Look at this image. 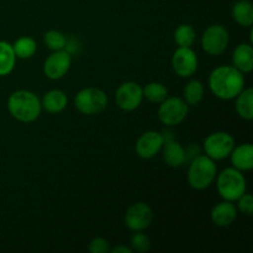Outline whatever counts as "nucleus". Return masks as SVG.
Returning <instances> with one entry per match:
<instances>
[{
  "mask_svg": "<svg viewBox=\"0 0 253 253\" xmlns=\"http://www.w3.org/2000/svg\"><path fill=\"white\" fill-rule=\"evenodd\" d=\"M12 48H14L15 56H16L17 58L26 59L31 58V57L36 53L37 44L36 41H35L32 37L22 36L14 42Z\"/></svg>",
  "mask_w": 253,
  "mask_h": 253,
  "instance_id": "obj_23",
  "label": "nucleus"
},
{
  "mask_svg": "<svg viewBox=\"0 0 253 253\" xmlns=\"http://www.w3.org/2000/svg\"><path fill=\"white\" fill-rule=\"evenodd\" d=\"M142 93L143 96L151 103L160 104L168 96V89L162 83L152 82V83H148L147 85H145V88H142Z\"/></svg>",
  "mask_w": 253,
  "mask_h": 253,
  "instance_id": "obj_24",
  "label": "nucleus"
},
{
  "mask_svg": "<svg viewBox=\"0 0 253 253\" xmlns=\"http://www.w3.org/2000/svg\"><path fill=\"white\" fill-rule=\"evenodd\" d=\"M158 109V119L161 123L167 126L179 125L189 113V105L184 101V99L179 96L166 98L162 103H160Z\"/></svg>",
  "mask_w": 253,
  "mask_h": 253,
  "instance_id": "obj_6",
  "label": "nucleus"
},
{
  "mask_svg": "<svg viewBox=\"0 0 253 253\" xmlns=\"http://www.w3.org/2000/svg\"><path fill=\"white\" fill-rule=\"evenodd\" d=\"M113 253H132V249L130 247H126V246H116L115 249L110 250Z\"/></svg>",
  "mask_w": 253,
  "mask_h": 253,
  "instance_id": "obj_30",
  "label": "nucleus"
},
{
  "mask_svg": "<svg viewBox=\"0 0 253 253\" xmlns=\"http://www.w3.org/2000/svg\"><path fill=\"white\" fill-rule=\"evenodd\" d=\"M230 157L234 168L239 170H251L253 168V146L251 143H244L234 147Z\"/></svg>",
  "mask_w": 253,
  "mask_h": 253,
  "instance_id": "obj_16",
  "label": "nucleus"
},
{
  "mask_svg": "<svg viewBox=\"0 0 253 253\" xmlns=\"http://www.w3.org/2000/svg\"><path fill=\"white\" fill-rule=\"evenodd\" d=\"M209 86L216 98L231 100L244 90V73L234 66L217 67L210 73Z\"/></svg>",
  "mask_w": 253,
  "mask_h": 253,
  "instance_id": "obj_1",
  "label": "nucleus"
},
{
  "mask_svg": "<svg viewBox=\"0 0 253 253\" xmlns=\"http://www.w3.org/2000/svg\"><path fill=\"white\" fill-rule=\"evenodd\" d=\"M217 192L220 197L227 202H236L242 194L246 193V178L241 170L236 168H226L217 175Z\"/></svg>",
  "mask_w": 253,
  "mask_h": 253,
  "instance_id": "obj_4",
  "label": "nucleus"
},
{
  "mask_svg": "<svg viewBox=\"0 0 253 253\" xmlns=\"http://www.w3.org/2000/svg\"><path fill=\"white\" fill-rule=\"evenodd\" d=\"M235 68L242 73H250L253 69V48L251 43H241L235 48L232 54Z\"/></svg>",
  "mask_w": 253,
  "mask_h": 253,
  "instance_id": "obj_17",
  "label": "nucleus"
},
{
  "mask_svg": "<svg viewBox=\"0 0 253 253\" xmlns=\"http://www.w3.org/2000/svg\"><path fill=\"white\" fill-rule=\"evenodd\" d=\"M89 251L91 253H108L110 252V245L103 237H95L89 244Z\"/></svg>",
  "mask_w": 253,
  "mask_h": 253,
  "instance_id": "obj_28",
  "label": "nucleus"
},
{
  "mask_svg": "<svg viewBox=\"0 0 253 253\" xmlns=\"http://www.w3.org/2000/svg\"><path fill=\"white\" fill-rule=\"evenodd\" d=\"M198 56L190 47H179L172 57L173 71L182 78H189L198 69Z\"/></svg>",
  "mask_w": 253,
  "mask_h": 253,
  "instance_id": "obj_10",
  "label": "nucleus"
},
{
  "mask_svg": "<svg viewBox=\"0 0 253 253\" xmlns=\"http://www.w3.org/2000/svg\"><path fill=\"white\" fill-rule=\"evenodd\" d=\"M163 160L169 167L179 168L185 163V150L178 141L173 137L165 138V142L162 146Z\"/></svg>",
  "mask_w": 253,
  "mask_h": 253,
  "instance_id": "obj_14",
  "label": "nucleus"
},
{
  "mask_svg": "<svg viewBox=\"0 0 253 253\" xmlns=\"http://www.w3.org/2000/svg\"><path fill=\"white\" fill-rule=\"evenodd\" d=\"M211 221L219 227H227L235 222L237 217V209L232 202L219 203L211 210Z\"/></svg>",
  "mask_w": 253,
  "mask_h": 253,
  "instance_id": "obj_15",
  "label": "nucleus"
},
{
  "mask_svg": "<svg viewBox=\"0 0 253 253\" xmlns=\"http://www.w3.org/2000/svg\"><path fill=\"white\" fill-rule=\"evenodd\" d=\"M235 147V140L230 133L219 131L208 136L204 141V151L208 157L214 161L229 157Z\"/></svg>",
  "mask_w": 253,
  "mask_h": 253,
  "instance_id": "obj_8",
  "label": "nucleus"
},
{
  "mask_svg": "<svg viewBox=\"0 0 253 253\" xmlns=\"http://www.w3.org/2000/svg\"><path fill=\"white\" fill-rule=\"evenodd\" d=\"M237 202H239V210L241 212H244V214L246 215H252V211H253V197L251 194H242L241 197L237 199Z\"/></svg>",
  "mask_w": 253,
  "mask_h": 253,
  "instance_id": "obj_29",
  "label": "nucleus"
},
{
  "mask_svg": "<svg viewBox=\"0 0 253 253\" xmlns=\"http://www.w3.org/2000/svg\"><path fill=\"white\" fill-rule=\"evenodd\" d=\"M231 16L241 26L253 24V5L250 0H239L232 5Z\"/></svg>",
  "mask_w": 253,
  "mask_h": 253,
  "instance_id": "obj_19",
  "label": "nucleus"
},
{
  "mask_svg": "<svg viewBox=\"0 0 253 253\" xmlns=\"http://www.w3.org/2000/svg\"><path fill=\"white\" fill-rule=\"evenodd\" d=\"M72 64V57L67 51L59 49L53 51V53L49 54L46 58L43 64V72L47 78L52 81L63 78L69 71Z\"/></svg>",
  "mask_w": 253,
  "mask_h": 253,
  "instance_id": "obj_12",
  "label": "nucleus"
},
{
  "mask_svg": "<svg viewBox=\"0 0 253 253\" xmlns=\"http://www.w3.org/2000/svg\"><path fill=\"white\" fill-rule=\"evenodd\" d=\"M143 99L142 86L135 82H126L116 89L115 100L119 108L125 111H132L141 105Z\"/></svg>",
  "mask_w": 253,
  "mask_h": 253,
  "instance_id": "obj_9",
  "label": "nucleus"
},
{
  "mask_svg": "<svg viewBox=\"0 0 253 253\" xmlns=\"http://www.w3.org/2000/svg\"><path fill=\"white\" fill-rule=\"evenodd\" d=\"M183 95H184V101L188 105H198L204 98V85L202 82L192 79L185 84Z\"/></svg>",
  "mask_w": 253,
  "mask_h": 253,
  "instance_id": "obj_22",
  "label": "nucleus"
},
{
  "mask_svg": "<svg viewBox=\"0 0 253 253\" xmlns=\"http://www.w3.org/2000/svg\"><path fill=\"white\" fill-rule=\"evenodd\" d=\"M67 104H68V98H67L66 93L58 89L54 90H49L46 93L42 99L41 106L49 114H58L66 109Z\"/></svg>",
  "mask_w": 253,
  "mask_h": 253,
  "instance_id": "obj_18",
  "label": "nucleus"
},
{
  "mask_svg": "<svg viewBox=\"0 0 253 253\" xmlns=\"http://www.w3.org/2000/svg\"><path fill=\"white\" fill-rule=\"evenodd\" d=\"M165 140H163L162 133L156 132V131H147L142 133L136 143V153L143 160H150L153 158L161 150Z\"/></svg>",
  "mask_w": 253,
  "mask_h": 253,
  "instance_id": "obj_13",
  "label": "nucleus"
},
{
  "mask_svg": "<svg viewBox=\"0 0 253 253\" xmlns=\"http://www.w3.org/2000/svg\"><path fill=\"white\" fill-rule=\"evenodd\" d=\"M174 41L179 47H190L195 41L194 27L188 24H182L175 29Z\"/></svg>",
  "mask_w": 253,
  "mask_h": 253,
  "instance_id": "obj_25",
  "label": "nucleus"
},
{
  "mask_svg": "<svg viewBox=\"0 0 253 253\" xmlns=\"http://www.w3.org/2000/svg\"><path fill=\"white\" fill-rule=\"evenodd\" d=\"M131 247H132V251L140 253L147 252L151 247L150 237L142 231H135V234L131 237Z\"/></svg>",
  "mask_w": 253,
  "mask_h": 253,
  "instance_id": "obj_27",
  "label": "nucleus"
},
{
  "mask_svg": "<svg viewBox=\"0 0 253 253\" xmlns=\"http://www.w3.org/2000/svg\"><path fill=\"white\" fill-rule=\"evenodd\" d=\"M229 32L220 24L211 25L202 35V47L210 56L224 53L229 46Z\"/></svg>",
  "mask_w": 253,
  "mask_h": 253,
  "instance_id": "obj_7",
  "label": "nucleus"
},
{
  "mask_svg": "<svg viewBox=\"0 0 253 253\" xmlns=\"http://www.w3.org/2000/svg\"><path fill=\"white\" fill-rule=\"evenodd\" d=\"M153 211L146 203L131 205L125 214V224L131 231H143L151 225Z\"/></svg>",
  "mask_w": 253,
  "mask_h": 253,
  "instance_id": "obj_11",
  "label": "nucleus"
},
{
  "mask_svg": "<svg viewBox=\"0 0 253 253\" xmlns=\"http://www.w3.org/2000/svg\"><path fill=\"white\" fill-rule=\"evenodd\" d=\"M217 169L214 160L205 156H197L190 162L188 169V183L193 189L204 190L212 184Z\"/></svg>",
  "mask_w": 253,
  "mask_h": 253,
  "instance_id": "obj_3",
  "label": "nucleus"
},
{
  "mask_svg": "<svg viewBox=\"0 0 253 253\" xmlns=\"http://www.w3.org/2000/svg\"><path fill=\"white\" fill-rule=\"evenodd\" d=\"M74 105L84 115H96L108 106V95L98 88L82 89L74 98Z\"/></svg>",
  "mask_w": 253,
  "mask_h": 253,
  "instance_id": "obj_5",
  "label": "nucleus"
},
{
  "mask_svg": "<svg viewBox=\"0 0 253 253\" xmlns=\"http://www.w3.org/2000/svg\"><path fill=\"white\" fill-rule=\"evenodd\" d=\"M43 42L49 49L52 51H59V49H63L67 44V39L61 31H57V30H49L44 34L43 36Z\"/></svg>",
  "mask_w": 253,
  "mask_h": 253,
  "instance_id": "obj_26",
  "label": "nucleus"
},
{
  "mask_svg": "<svg viewBox=\"0 0 253 253\" xmlns=\"http://www.w3.org/2000/svg\"><path fill=\"white\" fill-rule=\"evenodd\" d=\"M236 111L245 120L253 119V90L247 88L236 96Z\"/></svg>",
  "mask_w": 253,
  "mask_h": 253,
  "instance_id": "obj_21",
  "label": "nucleus"
},
{
  "mask_svg": "<svg viewBox=\"0 0 253 253\" xmlns=\"http://www.w3.org/2000/svg\"><path fill=\"white\" fill-rule=\"evenodd\" d=\"M15 56L12 44H10L6 41H0V77L7 76L14 71Z\"/></svg>",
  "mask_w": 253,
  "mask_h": 253,
  "instance_id": "obj_20",
  "label": "nucleus"
},
{
  "mask_svg": "<svg viewBox=\"0 0 253 253\" xmlns=\"http://www.w3.org/2000/svg\"><path fill=\"white\" fill-rule=\"evenodd\" d=\"M7 109L14 119L21 123H32L42 110L39 96L29 90H16L7 99Z\"/></svg>",
  "mask_w": 253,
  "mask_h": 253,
  "instance_id": "obj_2",
  "label": "nucleus"
}]
</instances>
